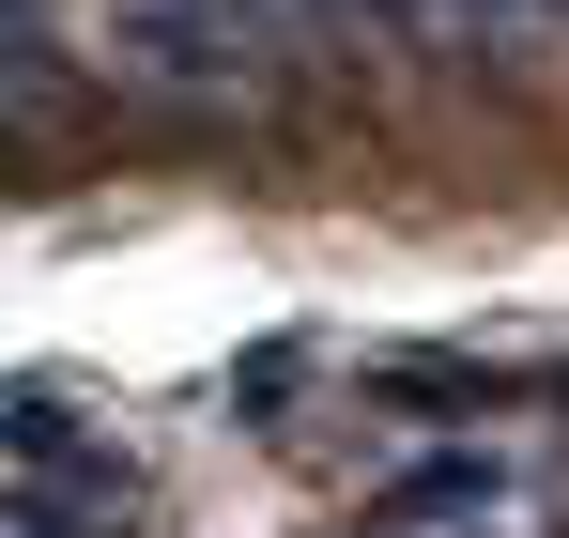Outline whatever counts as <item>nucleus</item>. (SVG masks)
Returning a JSON list of instances; mask_svg holds the SVG:
<instances>
[{
  "label": "nucleus",
  "instance_id": "nucleus-1",
  "mask_svg": "<svg viewBox=\"0 0 569 538\" xmlns=\"http://www.w3.org/2000/svg\"><path fill=\"white\" fill-rule=\"evenodd\" d=\"M108 47L186 108H278L323 47L308 0H108Z\"/></svg>",
  "mask_w": 569,
  "mask_h": 538
},
{
  "label": "nucleus",
  "instance_id": "nucleus-2",
  "mask_svg": "<svg viewBox=\"0 0 569 538\" xmlns=\"http://www.w3.org/2000/svg\"><path fill=\"white\" fill-rule=\"evenodd\" d=\"M0 461H16V508H31V524H123V508H139V461L108 447V431H78V416H62V400H16V416H0Z\"/></svg>",
  "mask_w": 569,
  "mask_h": 538
},
{
  "label": "nucleus",
  "instance_id": "nucleus-3",
  "mask_svg": "<svg viewBox=\"0 0 569 538\" xmlns=\"http://www.w3.org/2000/svg\"><path fill=\"white\" fill-rule=\"evenodd\" d=\"M400 47H431V62H539V47H569V0H400Z\"/></svg>",
  "mask_w": 569,
  "mask_h": 538
},
{
  "label": "nucleus",
  "instance_id": "nucleus-4",
  "mask_svg": "<svg viewBox=\"0 0 569 538\" xmlns=\"http://www.w3.org/2000/svg\"><path fill=\"white\" fill-rule=\"evenodd\" d=\"M370 400H400V416H508V369H477V355H385Z\"/></svg>",
  "mask_w": 569,
  "mask_h": 538
},
{
  "label": "nucleus",
  "instance_id": "nucleus-5",
  "mask_svg": "<svg viewBox=\"0 0 569 538\" xmlns=\"http://www.w3.org/2000/svg\"><path fill=\"white\" fill-rule=\"evenodd\" d=\"M462 508H508V461H431L385 492V524H462Z\"/></svg>",
  "mask_w": 569,
  "mask_h": 538
},
{
  "label": "nucleus",
  "instance_id": "nucleus-6",
  "mask_svg": "<svg viewBox=\"0 0 569 538\" xmlns=\"http://www.w3.org/2000/svg\"><path fill=\"white\" fill-rule=\"evenodd\" d=\"M323 31H355V47H400V0H308Z\"/></svg>",
  "mask_w": 569,
  "mask_h": 538
},
{
  "label": "nucleus",
  "instance_id": "nucleus-7",
  "mask_svg": "<svg viewBox=\"0 0 569 538\" xmlns=\"http://www.w3.org/2000/svg\"><path fill=\"white\" fill-rule=\"evenodd\" d=\"M0 538H93V524H31V508H16V524H0Z\"/></svg>",
  "mask_w": 569,
  "mask_h": 538
}]
</instances>
